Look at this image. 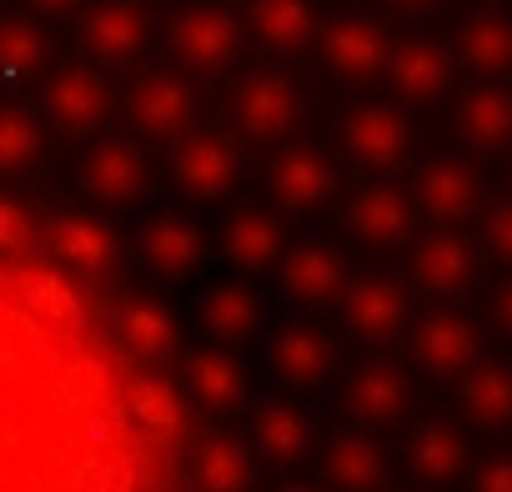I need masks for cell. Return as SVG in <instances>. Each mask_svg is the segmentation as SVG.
I'll return each mask as SVG.
<instances>
[{"mask_svg": "<svg viewBox=\"0 0 512 492\" xmlns=\"http://www.w3.org/2000/svg\"><path fill=\"white\" fill-rule=\"evenodd\" d=\"M171 181L186 201H221L241 181V146L226 131H186L171 141Z\"/></svg>", "mask_w": 512, "mask_h": 492, "instance_id": "obj_5", "label": "cell"}, {"mask_svg": "<svg viewBox=\"0 0 512 492\" xmlns=\"http://www.w3.org/2000/svg\"><path fill=\"white\" fill-rule=\"evenodd\" d=\"M267 337V372L292 392H317L337 372V342L307 317H287L262 332Z\"/></svg>", "mask_w": 512, "mask_h": 492, "instance_id": "obj_6", "label": "cell"}, {"mask_svg": "<svg viewBox=\"0 0 512 492\" xmlns=\"http://www.w3.org/2000/svg\"><path fill=\"white\" fill-rule=\"evenodd\" d=\"M457 131L472 151H502L512 146V91L482 81L472 91H462L457 101Z\"/></svg>", "mask_w": 512, "mask_h": 492, "instance_id": "obj_26", "label": "cell"}, {"mask_svg": "<svg viewBox=\"0 0 512 492\" xmlns=\"http://www.w3.org/2000/svg\"><path fill=\"white\" fill-rule=\"evenodd\" d=\"M337 166L327 151L307 146V141H287L277 146V156L267 161V191L282 211H317L337 196Z\"/></svg>", "mask_w": 512, "mask_h": 492, "instance_id": "obj_13", "label": "cell"}, {"mask_svg": "<svg viewBox=\"0 0 512 492\" xmlns=\"http://www.w3.org/2000/svg\"><path fill=\"white\" fill-rule=\"evenodd\" d=\"M317 51H322V66L332 76H342V81H372L387 66L392 36L372 16H332L317 31Z\"/></svg>", "mask_w": 512, "mask_h": 492, "instance_id": "obj_16", "label": "cell"}, {"mask_svg": "<svg viewBox=\"0 0 512 492\" xmlns=\"http://www.w3.org/2000/svg\"><path fill=\"white\" fill-rule=\"evenodd\" d=\"M342 151L352 166L382 176L392 166H402V156L412 151V121L402 106L392 101H362L342 116Z\"/></svg>", "mask_w": 512, "mask_h": 492, "instance_id": "obj_9", "label": "cell"}, {"mask_svg": "<svg viewBox=\"0 0 512 492\" xmlns=\"http://www.w3.org/2000/svg\"><path fill=\"white\" fill-rule=\"evenodd\" d=\"M166 51L186 76H216L241 61L246 51V21L226 6H186L166 26Z\"/></svg>", "mask_w": 512, "mask_h": 492, "instance_id": "obj_1", "label": "cell"}, {"mask_svg": "<svg viewBox=\"0 0 512 492\" xmlns=\"http://www.w3.org/2000/svg\"><path fill=\"white\" fill-rule=\"evenodd\" d=\"M457 61L477 76H507L512 71V21L502 11H477L457 31Z\"/></svg>", "mask_w": 512, "mask_h": 492, "instance_id": "obj_28", "label": "cell"}, {"mask_svg": "<svg viewBox=\"0 0 512 492\" xmlns=\"http://www.w3.org/2000/svg\"><path fill=\"white\" fill-rule=\"evenodd\" d=\"M472 492H512V457L497 452L472 472Z\"/></svg>", "mask_w": 512, "mask_h": 492, "instance_id": "obj_34", "label": "cell"}, {"mask_svg": "<svg viewBox=\"0 0 512 492\" xmlns=\"http://www.w3.org/2000/svg\"><path fill=\"white\" fill-rule=\"evenodd\" d=\"M342 307V327L357 337V342H392L402 327H407V287L382 277V272H367V277H352L347 292L337 297Z\"/></svg>", "mask_w": 512, "mask_h": 492, "instance_id": "obj_17", "label": "cell"}, {"mask_svg": "<svg viewBox=\"0 0 512 492\" xmlns=\"http://www.w3.org/2000/svg\"><path fill=\"white\" fill-rule=\"evenodd\" d=\"M46 236H51V252H56L66 267H76V272L101 277V272H111V267L121 262V236H116V226H111L106 216L61 211Z\"/></svg>", "mask_w": 512, "mask_h": 492, "instance_id": "obj_23", "label": "cell"}, {"mask_svg": "<svg viewBox=\"0 0 512 492\" xmlns=\"http://www.w3.org/2000/svg\"><path fill=\"white\" fill-rule=\"evenodd\" d=\"M382 76L392 81V91L412 106H427V101H442L452 91V51L427 41V36H407V41H392L387 51V66Z\"/></svg>", "mask_w": 512, "mask_h": 492, "instance_id": "obj_20", "label": "cell"}, {"mask_svg": "<svg viewBox=\"0 0 512 492\" xmlns=\"http://www.w3.org/2000/svg\"><path fill=\"white\" fill-rule=\"evenodd\" d=\"M206 252H211V241H206L201 221L186 211H151L136 226V257L151 277L186 282L206 267Z\"/></svg>", "mask_w": 512, "mask_h": 492, "instance_id": "obj_8", "label": "cell"}, {"mask_svg": "<svg viewBox=\"0 0 512 492\" xmlns=\"http://www.w3.org/2000/svg\"><path fill=\"white\" fill-rule=\"evenodd\" d=\"M46 156V131L26 106H0V171L21 176L31 166H41Z\"/></svg>", "mask_w": 512, "mask_h": 492, "instance_id": "obj_31", "label": "cell"}, {"mask_svg": "<svg viewBox=\"0 0 512 492\" xmlns=\"http://www.w3.org/2000/svg\"><path fill=\"white\" fill-rule=\"evenodd\" d=\"M76 31L86 56L101 66H136L151 51V16L141 0H91Z\"/></svg>", "mask_w": 512, "mask_h": 492, "instance_id": "obj_12", "label": "cell"}, {"mask_svg": "<svg viewBox=\"0 0 512 492\" xmlns=\"http://www.w3.org/2000/svg\"><path fill=\"white\" fill-rule=\"evenodd\" d=\"M342 221H347V236H357L372 252H387V246H402L412 236V196L392 181L357 186L342 206Z\"/></svg>", "mask_w": 512, "mask_h": 492, "instance_id": "obj_19", "label": "cell"}, {"mask_svg": "<svg viewBox=\"0 0 512 492\" xmlns=\"http://www.w3.org/2000/svg\"><path fill=\"white\" fill-rule=\"evenodd\" d=\"M482 236H487V246H492V257L512 262V201H502V206H492V211H487Z\"/></svg>", "mask_w": 512, "mask_h": 492, "instance_id": "obj_33", "label": "cell"}, {"mask_svg": "<svg viewBox=\"0 0 512 492\" xmlns=\"http://www.w3.org/2000/svg\"><path fill=\"white\" fill-rule=\"evenodd\" d=\"M51 36L41 21L31 16H0V76L6 81H26L41 76L51 66Z\"/></svg>", "mask_w": 512, "mask_h": 492, "instance_id": "obj_30", "label": "cell"}, {"mask_svg": "<svg viewBox=\"0 0 512 492\" xmlns=\"http://www.w3.org/2000/svg\"><path fill=\"white\" fill-rule=\"evenodd\" d=\"M412 362L427 372V377H467L477 362H482V342H477V327L452 312V307H437L427 317L412 322Z\"/></svg>", "mask_w": 512, "mask_h": 492, "instance_id": "obj_14", "label": "cell"}, {"mask_svg": "<svg viewBox=\"0 0 512 492\" xmlns=\"http://www.w3.org/2000/svg\"><path fill=\"white\" fill-rule=\"evenodd\" d=\"M116 111V86L101 66H86V61H71V66H56L41 86V116L61 131V136H96L106 126V116Z\"/></svg>", "mask_w": 512, "mask_h": 492, "instance_id": "obj_4", "label": "cell"}, {"mask_svg": "<svg viewBox=\"0 0 512 492\" xmlns=\"http://www.w3.org/2000/svg\"><path fill=\"white\" fill-rule=\"evenodd\" d=\"M216 252L236 277H262L287 252V216L277 206H236L216 231Z\"/></svg>", "mask_w": 512, "mask_h": 492, "instance_id": "obj_10", "label": "cell"}, {"mask_svg": "<svg viewBox=\"0 0 512 492\" xmlns=\"http://www.w3.org/2000/svg\"><path fill=\"white\" fill-rule=\"evenodd\" d=\"M31 241V221L21 206L11 201H0V252H21V246Z\"/></svg>", "mask_w": 512, "mask_h": 492, "instance_id": "obj_35", "label": "cell"}, {"mask_svg": "<svg viewBox=\"0 0 512 492\" xmlns=\"http://www.w3.org/2000/svg\"><path fill=\"white\" fill-rule=\"evenodd\" d=\"M126 121L146 141H181L201 121V86L186 71H141L126 91Z\"/></svg>", "mask_w": 512, "mask_h": 492, "instance_id": "obj_2", "label": "cell"}, {"mask_svg": "<svg viewBox=\"0 0 512 492\" xmlns=\"http://www.w3.org/2000/svg\"><path fill=\"white\" fill-rule=\"evenodd\" d=\"M151 186V156L131 136H101L81 156V191L101 206H131Z\"/></svg>", "mask_w": 512, "mask_h": 492, "instance_id": "obj_11", "label": "cell"}, {"mask_svg": "<svg viewBox=\"0 0 512 492\" xmlns=\"http://www.w3.org/2000/svg\"><path fill=\"white\" fill-rule=\"evenodd\" d=\"M352 282V262L337 241H287V252L277 262V287L292 307H332Z\"/></svg>", "mask_w": 512, "mask_h": 492, "instance_id": "obj_7", "label": "cell"}, {"mask_svg": "<svg viewBox=\"0 0 512 492\" xmlns=\"http://www.w3.org/2000/svg\"><path fill=\"white\" fill-rule=\"evenodd\" d=\"M412 407V382L397 362L387 357H367L347 372L342 382V412L347 422H362V427H392L402 422Z\"/></svg>", "mask_w": 512, "mask_h": 492, "instance_id": "obj_15", "label": "cell"}, {"mask_svg": "<svg viewBox=\"0 0 512 492\" xmlns=\"http://www.w3.org/2000/svg\"><path fill=\"white\" fill-rule=\"evenodd\" d=\"M26 297H31L36 317H46V322H61V327L81 322V297L56 272H26Z\"/></svg>", "mask_w": 512, "mask_h": 492, "instance_id": "obj_32", "label": "cell"}, {"mask_svg": "<svg viewBox=\"0 0 512 492\" xmlns=\"http://www.w3.org/2000/svg\"><path fill=\"white\" fill-rule=\"evenodd\" d=\"M196 322H201V337L221 342V347H246L267 332V302L251 282L241 277H226V282H211L196 302Z\"/></svg>", "mask_w": 512, "mask_h": 492, "instance_id": "obj_18", "label": "cell"}, {"mask_svg": "<svg viewBox=\"0 0 512 492\" xmlns=\"http://www.w3.org/2000/svg\"><path fill=\"white\" fill-rule=\"evenodd\" d=\"M477 201H482V181H477V171H472L467 161H457V156H432V161L417 171V206H422L432 221H442V226L467 221V216L477 211Z\"/></svg>", "mask_w": 512, "mask_h": 492, "instance_id": "obj_24", "label": "cell"}, {"mask_svg": "<svg viewBox=\"0 0 512 492\" xmlns=\"http://www.w3.org/2000/svg\"><path fill=\"white\" fill-rule=\"evenodd\" d=\"M407 467L422 482H452V477H462V467H467V437L457 432V422H447V417L417 422L412 437H407Z\"/></svg>", "mask_w": 512, "mask_h": 492, "instance_id": "obj_27", "label": "cell"}, {"mask_svg": "<svg viewBox=\"0 0 512 492\" xmlns=\"http://www.w3.org/2000/svg\"><path fill=\"white\" fill-rule=\"evenodd\" d=\"M26 6H36L41 16H71V11L86 6V0H26Z\"/></svg>", "mask_w": 512, "mask_h": 492, "instance_id": "obj_36", "label": "cell"}, {"mask_svg": "<svg viewBox=\"0 0 512 492\" xmlns=\"http://www.w3.org/2000/svg\"><path fill=\"white\" fill-rule=\"evenodd\" d=\"M302 116V96L297 81L277 66H256L246 71L231 96H226V121L241 141H282Z\"/></svg>", "mask_w": 512, "mask_h": 492, "instance_id": "obj_3", "label": "cell"}, {"mask_svg": "<svg viewBox=\"0 0 512 492\" xmlns=\"http://www.w3.org/2000/svg\"><path fill=\"white\" fill-rule=\"evenodd\" d=\"M116 337L136 362H166L181 347V322L156 292H126L116 302Z\"/></svg>", "mask_w": 512, "mask_h": 492, "instance_id": "obj_22", "label": "cell"}, {"mask_svg": "<svg viewBox=\"0 0 512 492\" xmlns=\"http://www.w3.org/2000/svg\"><path fill=\"white\" fill-rule=\"evenodd\" d=\"M497 322H502V332L512 337V282L497 292Z\"/></svg>", "mask_w": 512, "mask_h": 492, "instance_id": "obj_38", "label": "cell"}, {"mask_svg": "<svg viewBox=\"0 0 512 492\" xmlns=\"http://www.w3.org/2000/svg\"><path fill=\"white\" fill-rule=\"evenodd\" d=\"M472 277H477V252L452 226H437L412 246V282L427 297H462L472 287Z\"/></svg>", "mask_w": 512, "mask_h": 492, "instance_id": "obj_21", "label": "cell"}, {"mask_svg": "<svg viewBox=\"0 0 512 492\" xmlns=\"http://www.w3.org/2000/svg\"><path fill=\"white\" fill-rule=\"evenodd\" d=\"M241 21L267 51H307L322 31L317 0H251Z\"/></svg>", "mask_w": 512, "mask_h": 492, "instance_id": "obj_25", "label": "cell"}, {"mask_svg": "<svg viewBox=\"0 0 512 492\" xmlns=\"http://www.w3.org/2000/svg\"><path fill=\"white\" fill-rule=\"evenodd\" d=\"M392 11H402V16H427V11H437L442 0H387Z\"/></svg>", "mask_w": 512, "mask_h": 492, "instance_id": "obj_37", "label": "cell"}, {"mask_svg": "<svg viewBox=\"0 0 512 492\" xmlns=\"http://www.w3.org/2000/svg\"><path fill=\"white\" fill-rule=\"evenodd\" d=\"M462 412L472 427L482 432H497L512 422V367L502 362H477L467 377H462Z\"/></svg>", "mask_w": 512, "mask_h": 492, "instance_id": "obj_29", "label": "cell"}]
</instances>
